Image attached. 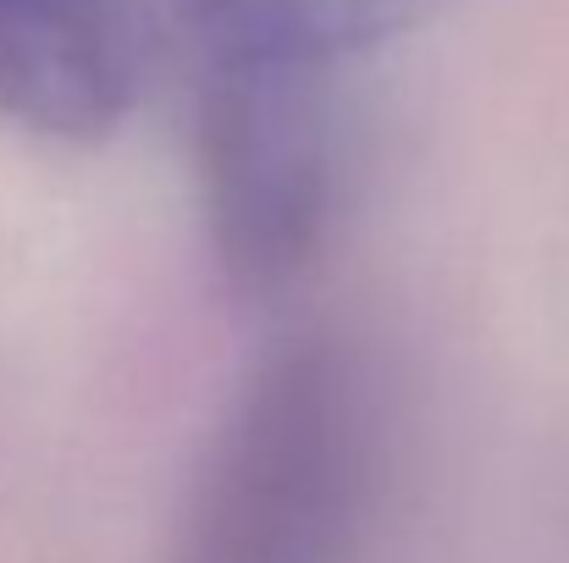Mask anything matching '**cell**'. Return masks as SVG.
I'll return each instance as SVG.
<instances>
[{
    "mask_svg": "<svg viewBox=\"0 0 569 563\" xmlns=\"http://www.w3.org/2000/svg\"><path fill=\"white\" fill-rule=\"evenodd\" d=\"M442 0H178L204 61L349 67L426 22Z\"/></svg>",
    "mask_w": 569,
    "mask_h": 563,
    "instance_id": "277c9868",
    "label": "cell"
},
{
    "mask_svg": "<svg viewBox=\"0 0 569 563\" xmlns=\"http://www.w3.org/2000/svg\"><path fill=\"white\" fill-rule=\"evenodd\" d=\"M332 72L299 61H204L199 161L221 271L277 293L310 260L332 199Z\"/></svg>",
    "mask_w": 569,
    "mask_h": 563,
    "instance_id": "7a4b0ae2",
    "label": "cell"
},
{
    "mask_svg": "<svg viewBox=\"0 0 569 563\" xmlns=\"http://www.w3.org/2000/svg\"><path fill=\"white\" fill-rule=\"evenodd\" d=\"M360 509V392L338 354L293 343L238 398L172 563H349Z\"/></svg>",
    "mask_w": 569,
    "mask_h": 563,
    "instance_id": "6da1fadb",
    "label": "cell"
},
{
    "mask_svg": "<svg viewBox=\"0 0 569 563\" xmlns=\"http://www.w3.org/2000/svg\"><path fill=\"white\" fill-rule=\"evenodd\" d=\"M139 78L128 0H0V117L50 139H106Z\"/></svg>",
    "mask_w": 569,
    "mask_h": 563,
    "instance_id": "3957f363",
    "label": "cell"
}]
</instances>
